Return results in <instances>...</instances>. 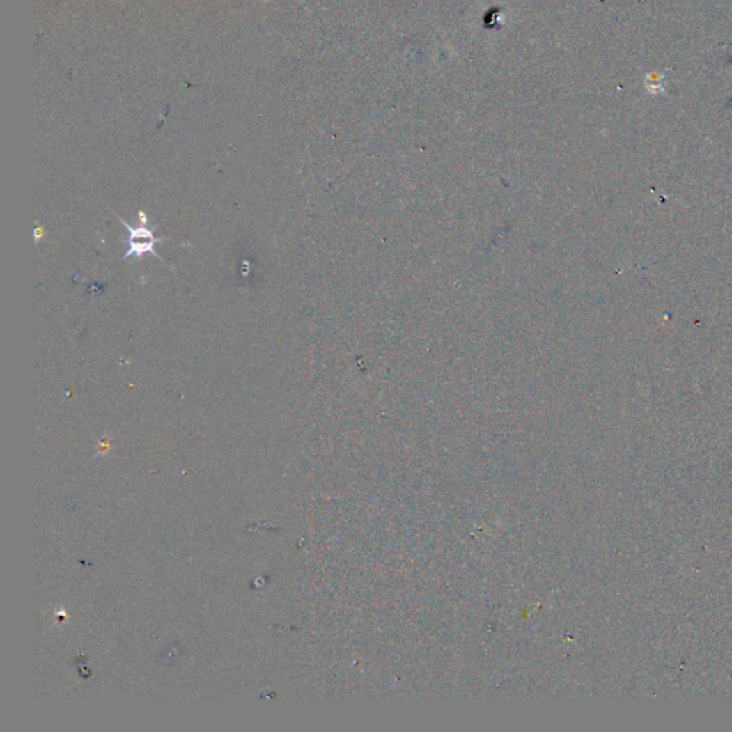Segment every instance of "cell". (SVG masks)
<instances>
[{"mask_svg": "<svg viewBox=\"0 0 732 732\" xmlns=\"http://www.w3.org/2000/svg\"><path fill=\"white\" fill-rule=\"evenodd\" d=\"M119 219H120L122 225L129 231V237H127L129 249L123 255V260H127L132 256H137V259H142V256L146 255V254H150L156 259L162 260L160 256L155 251V245H156L157 242H160V239L153 235L155 229L157 226L149 228V226L143 225V226H138V228H132L126 221H123L122 218H119Z\"/></svg>", "mask_w": 732, "mask_h": 732, "instance_id": "cell-1", "label": "cell"}]
</instances>
